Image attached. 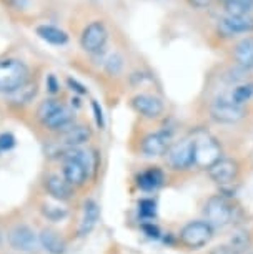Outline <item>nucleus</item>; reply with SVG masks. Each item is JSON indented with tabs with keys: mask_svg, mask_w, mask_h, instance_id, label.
<instances>
[{
	"mask_svg": "<svg viewBox=\"0 0 253 254\" xmlns=\"http://www.w3.org/2000/svg\"><path fill=\"white\" fill-rule=\"evenodd\" d=\"M222 158V148L213 136L200 135L193 138V165L203 170H208Z\"/></svg>",
	"mask_w": 253,
	"mask_h": 254,
	"instance_id": "nucleus-3",
	"label": "nucleus"
},
{
	"mask_svg": "<svg viewBox=\"0 0 253 254\" xmlns=\"http://www.w3.org/2000/svg\"><path fill=\"white\" fill-rule=\"evenodd\" d=\"M227 15H250L253 12V0H230L225 3Z\"/></svg>",
	"mask_w": 253,
	"mask_h": 254,
	"instance_id": "nucleus-22",
	"label": "nucleus"
},
{
	"mask_svg": "<svg viewBox=\"0 0 253 254\" xmlns=\"http://www.w3.org/2000/svg\"><path fill=\"white\" fill-rule=\"evenodd\" d=\"M235 211L237 208L233 206V203L227 196L215 194L205 203V208H203L205 221L213 229L228 226V224L233 223V219H235Z\"/></svg>",
	"mask_w": 253,
	"mask_h": 254,
	"instance_id": "nucleus-1",
	"label": "nucleus"
},
{
	"mask_svg": "<svg viewBox=\"0 0 253 254\" xmlns=\"http://www.w3.org/2000/svg\"><path fill=\"white\" fill-rule=\"evenodd\" d=\"M122 65H123L122 57L120 55H112L107 62V71L112 75H117L118 71L122 70Z\"/></svg>",
	"mask_w": 253,
	"mask_h": 254,
	"instance_id": "nucleus-28",
	"label": "nucleus"
},
{
	"mask_svg": "<svg viewBox=\"0 0 253 254\" xmlns=\"http://www.w3.org/2000/svg\"><path fill=\"white\" fill-rule=\"evenodd\" d=\"M59 88H60V85H59V81H57L55 76L54 75L47 76V90H49L50 93H57L59 92Z\"/></svg>",
	"mask_w": 253,
	"mask_h": 254,
	"instance_id": "nucleus-32",
	"label": "nucleus"
},
{
	"mask_svg": "<svg viewBox=\"0 0 253 254\" xmlns=\"http://www.w3.org/2000/svg\"><path fill=\"white\" fill-rule=\"evenodd\" d=\"M92 138V131L85 125H74L67 131L60 133V143L67 148H79Z\"/></svg>",
	"mask_w": 253,
	"mask_h": 254,
	"instance_id": "nucleus-17",
	"label": "nucleus"
},
{
	"mask_svg": "<svg viewBox=\"0 0 253 254\" xmlns=\"http://www.w3.org/2000/svg\"><path fill=\"white\" fill-rule=\"evenodd\" d=\"M42 213L50 221H60V219H64L67 216V211L64 208H57V206H50V204H45L42 208Z\"/></svg>",
	"mask_w": 253,
	"mask_h": 254,
	"instance_id": "nucleus-26",
	"label": "nucleus"
},
{
	"mask_svg": "<svg viewBox=\"0 0 253 254\" xmlns=\"http://www.w3.org/2000/svg\"><path fill=\"white\" fill-rule=\"evenodd\" d=\"M62 105H64V103H60L59 100H54V98L44 100V102L39 105V108H37V118H39L40 122L44 123L45 120L55 112V110H59L62 107Z\"/></svg>",
	"mask_w": 253,
	"mask_h": 254,
	"instance_id": "nucleus-24",
	"label": "nucleus"
},
{
	"mask_svg": "<svg viewBox=\"0 0 253 254\" xmlns=\"http://www.w3.org/2000/svg\"><path fill=\"white\" fill-rule=\"evenodd\" d=\"M107 38H108V32L105 23L95 20L84 28L82 37H80V45L88 54H98L105 47V44H107Z\"/></svg>",
	"mask_w": 253,
	"mask_h": 254,
	"instance_id": "nucleus-5",
	"label": "nucleus"
},
{
	"mask_svg": "<svg viewBox=\"0 0 253 254\" xmlns=\"http://www.w3.org/2000/svg\"><path fill=\"white\" fill-rule=\"evenodd\" d=\"M28 80V68L20 60L7 59L0 62V93L12 95Z\"/></svg>",
	"mask_w": 253,
	"mask_h": 254,
	"instance_id": "nucleus-2",
	"label": "nucleus"
},
{
	"mask_svg": "<svg viewBox=\"0 0 253 254\" xmlns=\"http://www.w3.org/2000/svg\"><path fill=\"white\" fill-rule=\"evenodd\" d=\"M210 115L215 122L218 123H237L245 117V110L240 105L233 103L230 98H218L215 100L212 108H210Z\"/></svg>",
	"mask_w": 253,
	"mask_h": 254,
	"instance_id": "nucleus-7",
	"label": "nucleus"
},
{
	"mask_svg": "<svg viewBox=\"0 0 253 254\" xmlns=\"http://www.w3.org/2000/svg\"><path fill=\"white\" fill-rule=\"evenodd\" d=\"M210 254H242V253H238L235 248L230 246V244H222V246L213 248L212 251H210Z\"/></svg>",
	"mask_w": 253,
	"mask_h": 254,
	"instance_id": "nucleus-30",
	"label": "nucleus"
},
{
	"mask_svg": "<svg viewBox=\"0 0 253 254\" xmlns=\"http://www.w3.org/2000/svg\"><path fill=\"white\" fill-rule=\"evenodd\" d=\"M37 35H39L42 40L49 42L52 45H65L69 42V35L59 27L54 25H39L37 27Z\"/></svg>",
	"mask_w": 253,
	"mask_h": 254,
	"instance_id": "nucleus-21",
	"label": "nucleus"
},
{
	"mask_svg": "<svg viewBox=\"0 0 253 254\" xmlns=\"http://www.w3.org/2000/svg\"><path fill=\"white\" fill-rule=\"evenodd\" d=\"M62 175H64V180L72 188H80L88 178V168L82 161L65 160L64 168H62Z\"/></svg>",
	"mask_w": 253,
	"mask_h": 254,
	"instance_id": "nucleus-13",
	"label": "nucleus"
},
{
	"mask_svg": "<svg viewBox=\"0 0 253 254\" xmlns=\"http://www.w3.org/2000/svg\"><path fill=\"white\" fill-rule=\"evenodd\" d=\"M253 97V83H242V85H237L235 88H233V92L230 93V98L233 103L237 105H242L250 102Z\"/></svg>",
	"mask_w": 253,
	"mask_h": 254,
	"instance_id": "nucleus-23",
	"label": "nucleus"
},
{
	"mask_svg": "<svg viewBox=\"0 0 253 254\" xmlns=\"http://www.w3.org/2000/svg\"><path fill=\"white\" fill-rule=\"evenodd\" d=\"M67 83H69V87H70L72 90H74V92H77V93H80V95L87 93V88H85L82 83H79L77 80H74V78H69V80H67Z\"/></svg>",
	"mask_w": 253,
	"mask_h": 254,
	"instance_id": "nucleus-33",
	"label": "nucleus"
},
{
	"mask_svg": "<svg viewBox=\"0 0 253 254\" xmlns=\"http://www.w3.org/2000/svg\"><path fill=\"white\" fill-rule=\"evenodd\" d=\"M171 146V133L167 130H160L150 133L142 140L140 150L145 156H162L169 151Z\"/></svg>",
	"mask_w": 253,
	"mask_h": 254,
	"instance_id": "nucleus-10",
	"label": "nucleus"
},
{
	"mask_svg": "<svg viewBox=\"0 0 253 254\" xmlns=\"http://www.w3.org/2000/svg\"><path fill=\"white\" fill-rule=\"evenodd\" d=\"M39 244L49 254H65L67 251L65 239L60 236L59 231H55V229H52V228L42 229L39 234Z\"/></svg>",
	"mask_w": 253,
	"mask_h": 254,
	"instance_id": "nucleus-15",
	"label": "nucleus"
},
{
	"mask_svg": "<svg viewBox=\"0 0 253 254\" xmlns=\"http://www.w3.org/2000/svg\"><path fill=\"white\" fill-rule=\"evenodd\" d=\"M180 243L188 249H200L212 241L213 228L207 221H190L180 231Z\"/></svg>",
	"mask_w": 253,
	"mask_h": 254,
	"instance_id": "nucleus-4",
	"label": "nucleus"
},
{
	"mask_svg": "<svg viewBox=\"0 0 253 254\" xmlns=\"http://www.w3.org/2000/svg\"><path fill=\"white\" fill-rule=\"evenodd\" d=\"M167 163L173 170H188L193 166V140H182L169 148L165 153Z\"/></svg>",
	"mask_w": 253,
	"mask_h": 254,
	"instance_id": "nucleus-6",
	"label": "nucleus"
},
{
	"mask_svg": "<svg viewBox=\"0 0 253 254\" xmlns=\"http://www.w3.org/2000/svg\"><path fill=\"white\" fill-rule=\"evenodd\" d=\"M220 33L225 37H233L238 33L253 32V17L252 15H227L220 20Z\"/></svg>",
	"mask_w": 253,
	"mask_h": 254,
	"instance_id": "nucleus-12",
	"label": "nucleus"
},
{
	"mask_svg": "<svg viewBox=\"0 0 253 254\" xmlns=\"http://www.w3.org/2000/svg\"><path fill=\"white\" fill-rule=\"evenodd\" d=\"M35 95H37V85L35 83L33 85L25 83L22 88H18L17 92L12 93V100L17 103H28L33 97H35Z\"/></svg>",
	"mask_w": 253,
	"mask_h": 254,
	"instance_id": "nucleus-25",
	"label": "nucleus"
},
{
	"mask_svg": "<svg viewBox=\"0 0 253 254\" xmlns=\"http://www.w3.org/2000/svg\"><path fill=\"white\" fill-rule=\"evenodd\" d=\"M238 173H240V166L232 158H220L215 165L208 168V176L222 186L232 185L238 178Z\"/></svg>",
	"mask_w": 253,
	"mask_h": 254,
	"instance_id": "nucleus-9",
	"label": "nucleus"
},
{
	"mask_svg": "<svg viewBox=\"0 0 253 254\" xmlns=\"http://www.w3.org/2000/svg\"><path fill=\"white\" fill-rule=\"evenodd\" d=\"M188 3L195 8H205L212 3V0H188Z\"/></svg>",
	"mask_w": 253,
	"mask_h": 254,
	"instance_id": "nucleus-34",
	"label": "nucleus"
},
{
	"mask_svg": "<svg viewBox=\"0 0 253 254\" xmlns=\"http://www.w3.org/2000/svg\"><path fill=\"white\" fill-rule=\"evenodd\" d=\"M132 107L137 113H140L145 118H159L164 113V103H162V100L147 93L135 95L132 98Z\"/></svg>",
	"mask_w": 253,
	"mask_h": 254,
	"instance_id": "nucleus-11",
	"label": "nucleus"
},
{
	"mask_svg": "<svg viewBox=\"0 0 253 254\" xmlns=\"http://www.w3.org/2000/svg\"><path fill=\"white\" fill-rule=\"evenodd\" d=\"M15 146V136L12 133H2L0 135V151H8Z\"/></svg>",
	"mask_w": 253,
	"mask_h": 254,
	"instance_id": "nucleus-29",
	"label": "nucleus"
},
{
	"mask_svg": "<svg viewBox=\"0 0 253 254\" xmlns=\"http://www.w3.org/2000/svg\"><path fill=\"white\" fill-rule=\"evenodd\" d=\"M42 125H44L45 128H49L50 131L64 133L69 130V128L74 127V113H72L70 108L62 105V107L59 110H55Z\"/></svg>",
	"mask_w": 253,
	"mask_h": 254,
	"instance_id": "nucleus-14",
	"label": "nucleus"
},
{
	"mask_svg": "<svg viewBox=\"0 0 253 254\" xmlns=\"http://www.w3.org/2000/svg\"><path fill=\"white\" fill-rule=\"evenodd\" d=\"M222 2H223V3H227V2H230V0H222Z\"/></svg>",
	"mask_w": 253,
	"mask_h": 254,
	"instance_id": "nucleus-36",
	"label": "nucleus"
},
{
	"mask_svg": "<svg viewBox=\"0 0 253 254\" xmlns=\"http://www.w3.org/2000/svg\"><path fill=\"white\" fill-rule=\"evenodd\" d=\"M100 216V209L98 204L95 203L93 199H87L84 203V216L82 221H80V228H79V236H87L93 231V228L97 226Z\"/></svg>",
	"mask_w": 253,
	"mask_h": 254,
	"instance_id": "nucleus-19",
	"label": "nucleus"
},
{
	"mask_svg": "<svg viewBox=\"0 0 253 254\" xmlns=\"http://www.w3.org/2000/svg\"><path fill=\"white\" fill-rule=\"evenodd\" d=\"M164 181H165V175L159 166H152L149 170L142 171V173L137 176L138 188H142L143 191L159 190L160 186L164 185Z\"/></svg>",
	"mask_w": 253,
	"mask_h": 254,
	"instance_id": "nucleus-18",
	"label": "nucleus"
},
{
	"mask_svg": "<svg viewBox=\"0 0 253 254\" xmlns=\"http://www.w3.org/2000/svg\"><path fill=\"white\" fill-rule=\"evenodd\" d=\"M145 231L149 233V236H159V229H157L155 226H145Z\"/></svg>",
	"mask_w": 253,
	"mask_h": 254,
	"instance_id": "nucleus-35",
	"label": "nucleus"
},
{
	"mask_svg": "<svg viewBox=\"0 0 253 254\" xmlns=\"http://www.w3.org/2000/svg\"><path fill=\"white\" fill-rule=\"evenodd\" d=\"M233 57L238 66H242L243 70L253 68V37H245L235 45L233 50Z\"/></svg>",
	"mask_w": 253,
	"mask_h": 254,
	"instance_id": "nucleus-20",
	"label": "nucleus"
},
{
	"mask_svg": "<svg viewBox=\"0 0 253 254\" xmlns=\"http://www.w3.org/2000/svg\"><path fill=\"white\" fill-rule=\"evenodd\" d=\"M155 211H157V204L154 199H142L138 203V213H140L142 218L155 216Z\"/></svg>",
	"mask_w": 253,
	"mask_h": 254,
	"instance_id": "nucleus-27",
	"label": "nucleus"
},
{
	"mask_svg": "<svg viewBox=\"0 0 253 254\" xmlns=\"http://www.w3.org/2000/svg\"><path fill=\"white\" fill-rule=\"evenodd\" d=\"M45 190L52 198L57 201H69L74 194V188L64 180V176L59 175H49L45 178Z\"/></svg>",
	"mask_w": 253,
	"mask_h": 254,
	"instance_id": "nucleus-16",
	"label": "nucleus"
},
{
	"mask_svg": "<svg viewBox=\"0 0 253 254\" xmlns=\"http://www.w3.org/2000/svg\"><path fill=\"white\" fill-rule=\"evenodd\" d=\"M92 108H93V113H95V122H97V125L100 128H103V112L95 100H92Z\"/></svg>",
	"mask_w": 253,
	"mask_h": 254,
	"instance_id": "nucleus-31",
	"label": "nucleus"
},
{
	"mask_svg": "<svg viewBox=\"0 0 253 254\" xmlns=\"http://www.w3.org/2000/svg\"><path fill=\"white\" fill-rule=\"evenodd\" d=\"M8 244L15 251L32 253L39 246V236H37L35 231L30 226L20 224V226H15L8 233Z\"/></svg>",
	"mask_w": 253,
	"mask_h": 254,
	"instance_id": "nucleus-8",
	"label": "nucleus"
}]
</instances>
